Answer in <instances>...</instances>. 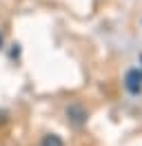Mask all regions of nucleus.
<instances>
[{"label": "nucleus", "mask_w": 142, "mask_h": 146, "mask_svg": "<svg viewBox=\"0 0 142 146\" xmlns=\"http://www.w3.org/2000/svg\"><path fill=\"white\" fill-rule=\"evenodd\" d=\"M124 89L131 95H140L142 93V71L140 69H129L124 75Z\"/></svg>", "instance_id": "obj_1"}, {"label": "nucleus", "mask_w": 142, "mask_h": 146, "mask_svg": "<svg viewBox=\"0 0 142 146\" xmlns=\"http://www.w3.org/2000/svg\"><path fill=\"white\" fill-rule=\"evenodd\" d=\"M67 117H69L73 124H82V122L87 119V111L82 109L80 104H71L69 109H67Z\"/></svg>", "instance_id": "obj_2"}, {"label": "nucleus", "mask_w": 142, "mask_h": 146, "mask_svg": "<svg viewBox=\"0 0 142 146\" xmlns=\"http://www.w3.org/2000/svg\"><path fill=\"white\" fill-rule=\"evenodd\" d=\"M40 146H64V142H62V137H60V135L49 133V135H44V137H42Z\"/></svg>", "instance_id": "obj_3"}, {"label": "nucleus", "mask_w": 142, "mask_h": 146, "mask_svg": "<svg viewBox=\"0 0 142 146\" xmlns=\"http://www.w3.org/2000/svg\"><path fill=\"white\" fill-rule=\"evenodd\" d=\"M0 46H2V36H0Z\"/></svg>", "instance_id": "obj_4"}]
</instances>
